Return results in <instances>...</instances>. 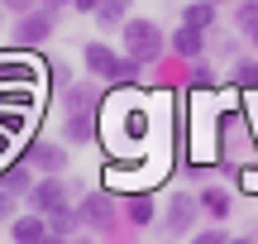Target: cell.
I'll use <instances>...</instances> for the list:
<instances>
[{
    "label": "cell",
    "instance_id": "1",
    "mask_svg": "<svg viewBox=\"0 0 258 244\" xmlns=\"http://www.w3.org/2000/svg\"><path fill=\"white\" fill-rule=\"evenodd\" d=\"M120 29H124V57H129V63L148 67V63H158V57H163L167 34L153 24V19H124Z\"/></svg>",
    "mask_w": 258,
    "mask_h": 244
},
{
    "label": "cell",
    "instance_id": "2",
    "mask_svg": "<svg viewBox=\"0 0 258 244\" xmlns=\"http://www.w3.org/2000/svg\"><path fill=\"white\" fill-rule=\"evenodd\" d=\"M72 182L67 177H38L34 182V192H29V211H34V216H57V211H72Z\"/></svg>",
    "mask_w": 258,
    "mask_h": 244
},
{
    "label": "cell",
    "instance_id": "3",
    "mask_svg": "<svg viewBox=\"0 0 258 244\" xmlns=\"http://www.w3.org/2000/svg\"><path fill=\"white\" fill-rule=\"evenodd\" d=\"M24 163L38 172V177H62L72 158H67V144H53V139H34V144L24 149Z\"/></svg>",
    "mask_w": 258,
    "mask_h": 244
},
{
    "label": "cell",
    "instance_id": "4",
    "mask_svg": "<svg viewBox=\"0 0 258 244\" xmlns=\"http://www.w3.org/2000/svg\"><path fill=\"white\" fill-rule=\"evenodd\" d=\"M196 216H201V201L191 197V192H172L167 197V216H163V235H191Z\"/></svg>",
    "mask_w": 258,
    "mask_h": 244
},
{
    "label": "cell",
    "instance_id": "5",
    "mask_svg": "<svg viewBox=\"0 0 258 244\" xmlns=\"http://www.w3.org/2000/svg\"><path fill=\"white\" fill-rule=\"evenodd\" d=\"M82 63H86V72H91V77H105V82H115V77H120V67H124V57L115 53L110 43H101V38H96V43H86V48H82Z\"/></svg>",
    "mask_w": 258,
    "mask_h": 244
},
{
    "label": "cell",
    "instance_id": "6",
    "mask_svg": "<svg viewBox=\"0 0 258 244\" xmlns=\"http://www.w3.org/2000/svg\"><path fill=\"white\" fill-rule=\"evenodd\" d=\"M53 38V19L43 15V10H29V15L15 19V48H38Z\"/></svg>",
    "mask_w": 258,
    "mask_h": 244
},
{
    "label": "cell",
    "instance_id": "7",
    "mask_svg": "<svg viewBox=\"0 0 258 244\" xmlns=\"http://www.w3.org/2000/svg\"><path fill=\"white\" fill-rule=\"evenodd\" d=\"M77 220H82V225H91V230H110V220H115L110 197H105V192H91V197L77 206Z\"/></svg>",
    "mask_w": 258,
    "mask_h": 244
},
{
    "label": "cell",
    "instance_id": "8",
    "mask_svg": "<svg viewBox=\"0 0 258 244\" xmlns=\"http://www.w3.org/2000/svg\"><path fill=\"white\" fill-rule=\"evenodd\" d=\"M34 182H38V172L29 168L24 158H15V163H5V168H0V187H5V192H15L19 201L34 192Z\"/></svg>",
    "mask_w": 258,
    "mask_h": 244
},
{
    "label": "cell",
    "instance_id": "9",
    "mask_svg": "<svg viewBox=\"0 0 258 244\" xmlns=\"http://www.w3.org/2000/svg\"><path fill=\"white\" fill-rule=\"evenodd\" d=\"M10 239L15 244H43L48 239V220L34 216V211H29V216H15L10 220Z\"/></svg>",
    "mask_w": 258,
    "mask_h": 244
},
{
    "label": "cell",
    "instance_id": "10",
    "mask_svg": "<svg viewBox=\"0 0 258 244\" xmlns=\"http://www.w3.org/2000/svg\"><path fill=\"white\" fill-rule=\"evenodd\" d=\"M167 48H172L177 57H201V53H206V34L182 24V29H172V34H167Z\"/></svg>",
    "mask_w": 258,
    "mask_h": 244
},
{
    "label": "cell",
    "instance_id": "11",
    "mask_svg": "<svg viewBox=\"0 0 258 244\" xmlns=\"http://www.w3.org/2000/svg\"><path fill=\"white\" fill-rule=\"evenodd\" d=\"M62 105H67V115H96V86H67L62 91Z\"/></svg>",
    "mask_w": 258,
    "mask_h": 244
},
{
    "label": "cell",
    "instance_id": "12",
    "mask_svg": "<svg viewBox=\"0 0 258 244\" xmlns=\"http://www.w3.org/2000/svg\"><path fill=\"white\" fill-rule=\"evenodd\" d=\"M215 15H220L215 5H206V0H191V5L182 10V24H186V29H201V34H211V29H215Z\"/></svg>",
    "mask_w": 258,
    "mask_h": 244
},
{
    "label": "cell",
    "instance_id": "13",
    "mask_svg": "<svg viewBox=\"0 0 258 244\" xmlns=\"http://www.w3.org/2000/svg\"><path fill=\"white\" fill-rule=\"evenodd\" d=\"M196 201H201V211H206L211 220H225V216L234 211V201H230V192H225V187H206Z\"/></svg>",
    "mask_w": 258,
    "mask_h": 244
},
{
    "label": "cell",
    "instance_id": "14",
    "mask_svg": "<svg viewBox=\"0 0 258 244\" xmlns=\"http://www.w3.org/2000/svg\"><path fill=\"white\" fill-rule=\"evenodd\" d=\"M124 216H129V225H153V220H158V201L139 192V197L124 201Z\"/></svg>",
    "mask_w": 258,
    "mask_h": 244
},
{
    "label": "cell",
    "instance_id": "15",
    "mask_svg": "<svg viewBox=\"0 0 258 244\" xmlns=\"http://www.w3.org/2000/svg\"><path fill=\"white\" fill-rule=\"evenodd\" d=\"M124 10H134V0H101V10H96V24L101 29H115V24H124Z\"/></svg>",
    "mask_w": 258,
    "mask_h": 244
},
{
    "label": "cell",
    "instance_id": "16",
    "mask_svg": "<svg viewBox=\"0 0 258 244\" xmlns=\"http://www.w3.org/2000/svg\"><path fill=\"white\" fill-rule=\"evenodd\" d=\"M43 220H48V239H72L77 225H82L77 211H57V216H43Z\"/></svg>",
    "mask_w": 258,
    "mask_h": 244
},
{
    "label": "cell",
    "instance_id": "17",
    "mask_svg": "<svg viewBox=\"0 0 258 244\" xmlns=\"http://www.w3.org/2000/svg\"><path fill=\"white\" fill-rule=\"evenodd\" d=\"M230 86H244V91H258V57H239L230 72Z\"/></svg>",
    "mask_w": 258,
    "mask_h": 244
},
{
    "label": "cell",
    "instance_id": "18",
    "mask_svg": "<svg viewBox=\"0 0 258 244\" xmlns=\"http://www.w3.org/2000/svg\"><path fill=\"white\" fill-rule=\"evenodd\" d=\"M67 144H91V134H96V120L91 115H67Z\"/></svg>",
    "mask_w": 258,
    "mask_h": 244
},
{
    "label": "cell",
    "instance_id": "19",
    "mask_svg": "<svg viewBox=\"0 0 258 244\" xmlns=\"http://www.w3.org/2000/svg\"><path fill=\"white\" fill-rule=\"evenodd\" d=\"M234 24H239L244 34H253V29H258V0H239V10H234Z\"/></svg>",
    "mask_w": 258,
    "mask_h": 244
},
{
    "label": "cell",
    "instance_id": "20",
    "mask_svg": "<svg viewBox=\"0 0 258 244\" xmlns=\"http://www.w3.org/2000/svg\"><path fill=\"white\" fill-rule=\"evenodd\" d=\"M15 192H5V187H0V220H5V225H10V220H15Z\"/></svg>",
    "mask_w": 258,
    "mask_h": 244
},
{
    "label": "cell",
    "instance_id": "21",
    "mask_svg": "<svg viewBox=\"0 0 258 244\" xmlns=\"http://www.w3.org/2000/svg\"><path fill=\"white\" fill-rule=\"evenodd\" d=\"M15 130H24V115H10V110H0V134H15Z\"/></svg>",
    "mask_w": 258,
    "mask_h": 244
},
{
    "label": "cell",
    "instance_id": "22",
    "mask_svg": "<svg viewBox=\"0 0 258 244\" xmlns=\"http://www.w3.org/2000/svg\"><path fill=\"white\" fill-rule=\"evenodd\" d=\"M191 244H230L225 230H201V235H191Z\"/></svg>",
    "mask_w": 258,
    "mask_h": 244
},
{
    "label": "cell",
    "instance_id": "23",
    "mask_svg": "<svg viewBox=\"0 0 258 244\" xmlns=\"http://www.w3.org/2000/svg\"><path fill=\"white\" fill-rule=\"evenodd\" d=\"M0 10H15V15H29V10H38V0H0Z\"/></svg>",
    "mask_w": 258,
    "mask_h": 244
},
{
    "label": "cell",
    "instance_id": "24",
    "mask_svg": "<svg viewBox=\"0 0 258 244\" xmlns=\"http://www.w3.org/2000/svg\"><path fill=\"white\" fill-rule=\"evenodd\" d=\"M191 86H215V72L211 67H191Z\"/></svg>",
    "mask_w": 258,
    "mask_h": 244
},
{
    "label": "cell",
    "instance_id": "25",
    "mask_svg": "<svg viewBox=\"0 0 258 244\" xmlns=\"http://www.w3.org/2000/svg\"><path fill=\"white\" fill-rule=\"evenodd\" d=\"M67 5L82 10V15H96V10H101V0H67Z\"/></svg>",
    "mask_w": 258,
    "mask_h": 244
},
{
    "label": "cell",
    "instance_id": "26",
    "mask_svg": "<svg viewBox=\"0 0 258 244\" xmlns=\"http://www.w3.org/2000/svg\"><path fill=\"white\" fill-rule=\"evenodd\" d=\"M67 244H96L91 235H72V239H67Z\"/></svg>",
    "mask_w": 258,
    "mask_h": 244
},
{
    "label": "cell",
    "instance_id": "27",
    "mask_svg": "<svg viewBox=\"0 0 258 244\" xmlns=\"http://www.w3.org/2000/svg\"><path fill=\"white\" fill-rule=\"evenodd\" d=\"M230 244H258V239H249V235H230Z\"/></svg>",
    "mask_w": 258,
    "mask_h": 244
},
{
    "label": "cell",
    "instance_id": "28",
    "mask_svg": "<svg viewBox=\"0 0 258 244\" xmlns=\"http://www.w3.org/2000/svg\"><path fill=\"white\" fill-rule=\"evenodd\" d=\"M206 5H215V10H220V5H230V0H206Z\"/></svg>",
    "mask_w": 258,
    "mask_h": 244
},
{
    "label": "cell",
    "instance_id": "29",
    "mask_svg": "<svg viewBox=\"0 0 258 244\" xmlns=\"http://www.w3.org/2000/svg\"><path fill=\"white\" fill-rule=\"evenodd\" d=\"M43 244H67V239H43Z\"/></svg>",
    "mask_w": 258,
    "mask_h": 244
},
{
    "label": "cell",
    "instance_id": "30",
    "mask_svg": "<svg viewBox=\"0 0 258 244\" xmlns=\"http://www.w3.org/2000/svg\"><path fill=\"white\" fill-rule=\"evenodd\" d=\"M249 38H253V48H258V29H253V34H249Z\"/></svg>",
    "mask_w": 258,
    "mask_h": 244
},
{
    "label": "cell",
    "instance_id": "31",
    "mask_svg": "<svg viewBox=\"0 0 258 244\" xmlns=\"http://www.w3.org/2000/svg\"><path fill=\"white\" fill-rule=\"evenodd\" d=\"M0 24H5V15H0Z\"/></svg>",
    "mask_w": 258,
    "mask_h": 244
}]
</instances>
